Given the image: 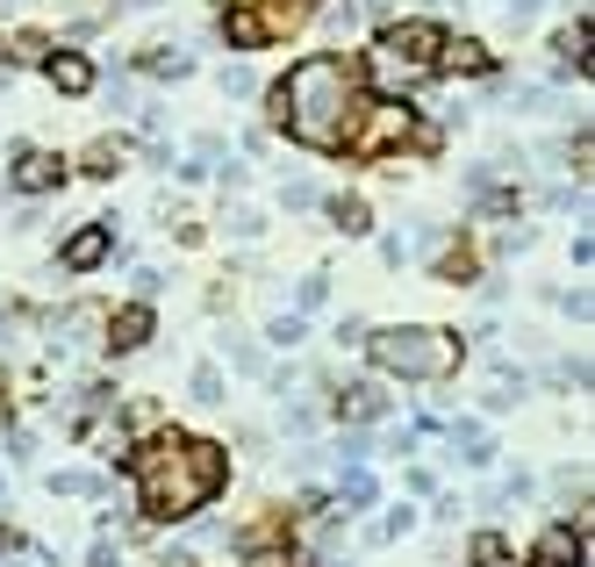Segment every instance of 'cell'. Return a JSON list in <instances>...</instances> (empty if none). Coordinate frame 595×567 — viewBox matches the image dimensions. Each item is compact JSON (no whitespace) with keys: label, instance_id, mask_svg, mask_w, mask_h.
<instances>
[{"label":"cell","instance_id":"1","mask_svg":"<svg viewBox=\"0 0 595 567\" xmlns=\"http://www.w3.org/2000/svg\"><path fill=\"white\" fill-rule=\"evenodd\" d=\"M272 122L308 152H344L359 137V72L344 58H302L272 86Z\"/></svg>","mask_w":595,"mask_h":567},{"label":"cell","instance_id":"2","mask_svg":"<svg viewBox=\"0 0 595 567\" xmlns=\"http://www.w3.org/2000/svg\"><path fill=\"white\" fill-rule=\"evenodd\" d=\"M222 488V453L202 438H151L136 453V503L151 517H194Z\"/></svg>","mask_w":595,"mask_h":567},{"label":"cell","instance_id":"3","mask_svg":"<svg viewBox=\"0 0 595 567\" xmlns=\"http://www.w3.org/2000/svg\"><path fill=\"white\" fill-rule=\"evenodd\" d=\"M366 360L394 381H445L460 366V338L438 330V324H388V330L366 338Z\"/></svg>","mask_w":595,"mask_h":567},{"label":"cell","instance_id":"4","mask_svg":"<svg viewBox=\"0 0 595 567\" xmlns=\"http://www.w3.org/2000/svg\"><path fill=\"white\" fill-rule=\"evenodd\" d=\"M65 180V158H51V152H15V188L22 194H44V188H58Z\"/></svg>","mask_w":595,"mask_h":567},{"label":"cell","instance_id":"5","mask_svg":"<svg viewBox=\"0 0 595 567\" xmlns=\"http://www.w3.org/2000/svg\"><path fill=\"white\" fill-rule=\"evenodd\" d=\"M581 553H588V546H581V532H574V524H552V532L538 539V553H531V567H574Z\"/></svg>","mask_w":595,"mask_h":567},{"label":"cell","instance_id":"6","mask_svg":"<svg viewBox=\"0 0 595 567\" xmlns=\"http://www.w3.org/2000/svg\"><path fill=\"white\" fill-rule=\"evenodd\" d=\"M445 431H452V453H460L466 467H495V431L488 424H466L460 417V424H445Z\"/></svg>","mask_w":595,"mask_h":567},{"label":"cell","instance_id":"7","mask_svg":"<svg viewBox=\"0 0 595 567\" xmlns=\"http://www.w3.org/2000/svg\"><path fill=\"white\" fill-rule=\"evenodd\" d=\"M338 410H344V424H374V417L388 410V402H380V388H374V381H352V388L338 396Z\"/></svg>","mask_w":595,"mask_h":567},{"label":"cell","instance_id":"8","mask_svg":"<svg viewBox=\"0 0 595 567\" xmlns=\"http://www.w3.org/2000/svg\"><path fill=\"white\" fill-rule=\"evenodd\" d=\"M101 258H108V224H94L86 238L65 244V266H80V274H86V266H101Z\"/></svg>","mask_w":595,"mask_h":567},{"label":"cell","instance_id":"9","mask_svg":"<svg viewBox=\"0 0 595 567\" xmlns=\"http://www.w3.org/2000/svg\"><path fill=\"white\" fill-rule=\"evenodd\" d=\"M51 86H65V94H86V86H94V65H86V58H51Z\"/></svg>","mask_w":595,"mask_h":567},{"label":"cell","instance_id":"10","mask_svg":"<svg viewBox=\"0 0 595 567\" xmlns=\"http://www.w3.org/2000/svg\"><path fill=\"white\" fill-rule=\"evenodd\" d=\"M144 330H151V316L130 310V316H116V324H108V345H116V352H136V345H144Z\"/></svg>","mask_w":595,"mask_h":567},{"label":"cell","instance_id":"11","mask_svg":"<svg viewBox=\"0 0 595 567\" xmlns=\"http://www.w3.org/2000/svg\"><path fill=\"white\" fill-rule=\"evenodd\" d=\"M302 338H308V316H294V310H280V316L266 324V345H288V352H294Z\"/></svg>","mask_w":595,"mask_h":567},{"label":"cell","instance_id":"12","mask_svg":"<svg viewBox=\"0 0 595 567\" xmlns=\"http://www.w3.org/2000/svg\"><path fill=\"white\" fill-rule=\"evenodd\" d=\"M51 496H101V474H86V467H65V474H51Z\"/></svg>","mask_w":595,"mask_h":567},{"label":"cell","instance_id":"13","mask_svg":"<svg viewBox=\"0 0 595 567\" xmlns=\"http://www.w3.org/2000/svg\"><path fill=\"white\" fill-rule=\"evenodd\" d=\"M144 65H151L158 80H187V72H194V58H187V51H172V44H166V51H151Z\"/></svg>","mask_w":595,"mask_h":567},{"label":"cell","instance_id":"14","mask_svg":"<svg viewBox=\"0 0 595 567\" xmlns=\"http://www.w3.org/2000/svg\"><path fill=\"white\" fill-rule=\"evenodd\" d=\"M517 402H524V374H502V381L488 388V410L502 417V410H517Z\"/></svg>","mask_w":595,"mask_h":567},{"label":"cell","instance_id":"15","mask_svg":"<svg viewBox=\"0 0 595 567\" xmlns=\"http://www.w3.org/2000/svg\"><path fill=\"white\" fill-rule=\"evenodd\" d=\"M222 94H238V101H252V94H258V72L244 65V58H238V65H222Z\"/></svg>","mask_w":595,"mask_h":567},{"label":"cell","instance_id":"16","mask_svg":"<svg viewBox=\"0 0 595 567\" xmlns=\"http://www.w3.org/2000/svg\"><path fill=\"white\" fill-rule=\"evenodd\" d=\"M324 294H330V280L324 274H308L302 288H294V316H308V310H324Z\"/></svg>","mask_w":595,"mask_h":567},{"label":"cell","instance_id":"17","mask_svg":"<svg viewBox=\"0 0 595 567\" xmlns=\"http://www.w3.org/2000/svg\"><path fill=\"white\" fill-rule=\"evenodd\" d=\"M222 352H230V366H238V374H266V352H258V345L230 338V345H222Z\"/></svg>","mask_w":595,"mask_h":567},{"label":"cell","instance_id":"18","mask_svg":"<svg viewBox=\"0 0 595 567\" xmlns=\"http://www.w3.org/2000/svg\"><path fill=\"white\" fill-rule=\"evenodd\" d=\"M330 216H338V230L366 238V202H352V194H344V202H330Z\"/></svg>","mask_w":595,"mask_h":567},{"label":"cell","instance_id":"19","mask_svg":"<svg viewBox=\"0 0 595 567\" xmlns=\"http://www.w3.org/2000/svg\"><path fill=\"white\" fill-rule=\"evenodd\" d=\"M316 202H324L316 180H288V188H280V208H316Z\"/></svg>","mask_w":595,"mask_h":567},{"label":"cell","instance_id":"20","mask_svg":"<svg viewBox=\"0 0 595 567\" xmlns=\"http://www.w3.org/2000/svg\"><path fill=\"white\" fill-rule=\"evenodd\" d=\"M538 15H545V0H502V22H510V29H531Z\"/></svg>","mask_w":595,"mask_h":567},{"label":"cell","instance_id":"21","mask_svg":"<svg viewBox=\"0 0 595 567\" xmlns=\"http://www.w3.org/2000/svg\"><path fill=\"white\" fill-rule=\"evenodd\" d=\"M187 388H194V402H222V374H216V366H194Z\"/></svg>","mask_w":595,"mask_h":567},{"label":"cell","instance_id":"22","mask_svg":"<svg viewBox=\"0 0 595 567\" xmlns=\"http://www.w3.org/2000/svg\"><path fill=\"white\" fill-rule=\"evenodd\" d=\"M474 567H517L502 539H474Z\"/></svg>","mask_w":595,"mask_h":567},{"label":"cell","instance_id":"23","mask_svg":"<svg viewBox=\"0 0 595 567\" xmlns=\"http://www.w3.org/2000/svg\"><path fill=\"white\" fill-rule=\"evenodd\" d=\"M409 524H416V510H409V503H394V510H388V517H380V532H374V539H402V532H409Z\"/></svg>","mask_w":595,"mask_h":567},{"label":"cell","instance_id":"24","mask_svg":"<svg viewBox=\"0 0 595 567\" xmlns=\"http://www.w3.org/2000/svg\"><path fill=\"white\" fill-rule=\"evenodd\" d=\"M359 8H366V0H330V8H324V22H330V29H352V22H359Z\"/></svg>","mask_w":595,"mask_h":567},{"label":"cell","instance_id":"25","mask_svg":"<svg viewBox=\"0 0 595 567\" xmlns=\"http://www.w3.org/2000/svg\"><path fill=\"white\" fill-rule=\"evenodd\" d=\"M230 238H266V216H258V208H244V216H230Z\"/></svg>","mask_w":595,"mask_h":567},{"label":"cell","instance_id":"26","mask_svg":"<svg viewBox=\"0 0 595 567\" xmlns=\"http://www.w3.org/2000/svg\"><path fill=\"white\" fill-rule=\"evenodd\" d=\"M244 567H294V553H252Z\"/></svg>","mask_w":595,"mask_h":567},{"label":"cell","instance_id":"27","mask_svg":"<svg viewBox=\"0 0 595 567\" xmlns=\"http://www.w3.org/2000/svg\"><path fill=\"white\" fill-rule=\"evenodd\" d=\"M8 8H36V0H8Z\"/></svg>","mask_w":595,"mask_h":567}]
</instances>
